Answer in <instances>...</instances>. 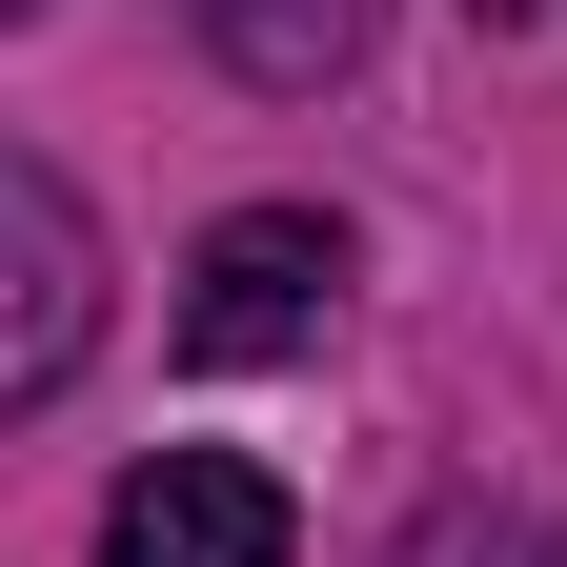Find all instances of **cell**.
Wrapping results in <instances>:
<instances>
[{"instance_id":"6da1fadb","label":"cell","mask_w":567,"mask_h":567,"mask_svg":"<svg viewBox=\"0 0 567 567\" xmlns=\"http://www.w3.org/2000/svg\"><path fill=\"white\" fill-rule=\"evenodd\" d=\"M344 305V224L324 203H244V224H203L183 264V365H305Z\"/></svg>"},{"instance_id":"7a4b0ae2","label":"cell","mask_w":567,"mask_h":567,"mask_svg":"<svg viewBox=\"0 0 567 567\" xmlns=\"http://www.w3.org/2000/svg\"><path fill=\"white\" fill-rule=\"evenodd\" d=\"M102 344V244L61 163H0V405H61Z\"/></svg>"},{"instance_id":"3957f363","label":"cell","mask_w":567,"mask_h":567,"mask_svg":"<svg viewBox=\"0 0 567 567\" xmlns=\"http://www.w3.org/2000/svg\"><path fill=\"white\" fill-rule=\"evenodd\" d=\"M102 567H284V486L244 446H142L102 486Z\"/></svg>"},{"instance_id":"277c9868","label":"cell","mask_w":567,"mask_h":567,"mask_svg":"<svg viewBox=\"0 0 567 567\" xmlns=\"http://www.w3.org/2000/svg\"><path fill=\"white\" fill-rule=\"evenodd\" d=\"M203 21V61H244L264 102H305V82H344V61L385 41V0H183Z\"/></svg>"},{"instance_id":"5b68a950","label":"cell","mask_w":567,"mask_h":567,"mask_svg":"<svg viewBox=\"0 0 567 567\" xmlns=\"http://www.w3.org/2000/svg\"><path fill=\"white\" fill-rule=\"evenodd\" d=\"M466 21H527V0H466Z\"/></svg>"},{"instance_id":"8992f818","label":"cell","mask_w":567,"mask_h":567,"mask_svg":"<svg viewBox=\"0 0 567 567\" xmlns=\"http://www.w3.org/2000/svg\"><path fill=\"white\" fill-rule=\"evenodd\" d=\"M0 21H41V0H0Z\"/></svg>"},{"instance_id":"52a82bcc","label":"cell","mask_w":567,"mask_h":567,"mask_svg":"<svg viewBox=\"0 0 567 567\" xmlns=\"http://www.w3.org/2000/svg\"><path fill=\"white\" fill-rule=\"evenodd\" d=\"M547 567H567V547H547Z\"/></svg>"}]
</instances>
